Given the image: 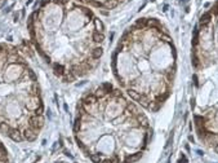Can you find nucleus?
Returning <instances> with one entry per match:
<instances>
[{"label": "nucleus", "mask_w": 218, "mask_h": 163, "mask_svg": "<svg viewBox=\"0 0 218 163\" xmlns=\"http://www.w3.org/2000/svg\"><path fill=\"white\" fill-rule=\"evenodd\" d=\"M1 1H3V0H0V4H1Z\"/></svg>", "instance_id": "10"}, {"label": "nucleus", "mask_w": 218, "mask_h": 163, "mask_svg": "<svg viewBox=\"0 0 218 163\" xmlns=\"http://www.w3.org/2000/svg\"><path fill=\"white\" fill-rule=\"evenodd\" d=\"M75 1L87 5V7H89V8L112 10V9H116V8L121 7L123 4H125L128 0H75Z\"/></svg>", "instance_id": "3"}, {"label": "nucleus", "mask_w": 218, "mask_h": 163, "mask_svg": "<svg viewBox=\"0 0 218 163\" xmlns=\"http://www.w3.org/2000/svg\"><path fill=\"white\" fill-rule=\"evenodd\" d=\"M38 135H39V132L34 131V129H31V128H26V129H23V131H22L23 140L30 141V142L35 141V140H36V137H38Z\"/></svg>", "instance_id": "4"}, {"label": "nucleus", "mask_w": 218, "mask_h": 163, "mask_svg": "<svg viewBox=\"0 0 218 163\" xmlns=\"http://www.w3.org/2000/svg\"><path fill=\"white\" fill-rule=\"evenodd\" d=\"M141 158H142V151H137V153L131 154V155L126 157L124 163H136L137 161H139Z\"/></svg>", "instance_id": "6"}, {"label": "nucleus", "mask_w": 218, "mask_h": 163, "mask_svg": "<svg viewBox=\"0 0 218 163\" xmlns=\"http://www.w3.org/2000/svg\"><path fill=\"white\" fill-rule=\"evenodd\" d=\"M90 161H92L93 163H102L103 159L101 158L99 154H90Z\"/></svg>", "instance_id": "7"}, {"label": "nucleus", "mask_w": 218, "mask_h": 163, "mask_svg": "<svg viewBox=\"0 0 218 163\" xmlns=\"http://www.w3.org/2000/svg\"><path fill=\"white\" fill-rule=\"evenodd\" d=\"M8 136H9L10 139H12L13 141H16V142L23 141V136H22V132L20 131V129H17V128H13L12 131L9 132V135H8Z\"/></svg>", "instance_id": "5"}, {"label": "nucleus", "mask_w": 218, "mask_h": 163, "mask_svg": "<svg viewBox=\"0 0 218 163\" xmlns=\"http://www.w3.org/2000/svg\"><path fill=\"white\" fill-rule=\"evenodd\" d=\"M43 114L36 74L17 47L0 44V124L22 132L30 128L31 118Z\"/></svg>", "instance_id": "2"}, {"label": "nucleus", "mask_w": 218, "mask_h": 163, "mask_svg": "<svg viewBox=\"0 0 218 163\" xmlns=\"http://www.w3.org/2000/svg\"><path fill=\"white\" fill-rule=\"evenodd\" d=\"M178 163H189V162H187L186 157H185L183 154H182V155H181V159H179V161H178Z\"/></svg>", "instance_id": "8"}, {"label": "nucleus", "mask_w": 218, "mask_h": 163, "mask_svg": "<svg viewBox=\"0 0 218 163\" xmlns=\"http://www.w3.org/2000/svg\"><path fill=\"white\" fill-rule=\"evenodd\" d=\"M214 149H216V151H217V154H218V144H217L216 146H214Z\"/></svg>", "instance_id": "9"}, {"label": "nucleus", "mask_w": 218, "mask_h": 163, "mask_svg": "<svg viewBox=\"0 0 218 163\" xmlns=\"http://www.w3.org/2000/svg\"><path fill=\"white\" fill-rule=\"evenodd\" d=\"M27 29L36 51L63 83L92 73L103 54V22L75 0H40Z\"/></svg>", "instance_id": "1"}]
</instances>
